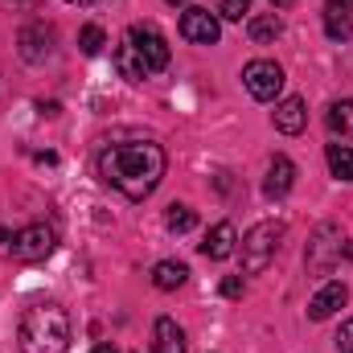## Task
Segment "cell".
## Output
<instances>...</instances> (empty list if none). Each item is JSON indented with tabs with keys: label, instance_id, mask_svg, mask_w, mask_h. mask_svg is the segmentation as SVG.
<instances>
[{
	"label": "cell",
	"instance_id": "obj_1",
	"mask_svg": "<svg viewBox=\"0 0 353 353\" xmlns=\"http://www.w3.org/2000/svg\"><path fill=\"white\" fill-rule=\"evenodd\" d=\"M99 176H103V185H111L128 201H144L157 193V185L165 176V148L148 136L111 140L99 152Z\"/></svg>",
	"mask_w": 353,
	"mask_h": 353
},
{
	"label": "cell",
	"instance_id": "obj_2",
	"mask_svg": "<svg viewBox=\"0 0 353 353\" xmlns=\"http://www.w3.org/2000/svg\"><path fill=\"white\" fill-rule=\"evenodd\" d=\"M21 353H66L70 350V316L54 300H37L25 308L21 329H17Z\"/></svg>",
	"mask_w": 353,
	"mask_h": 353
},
{
	"label": "cell",
	"instance_id": "obj_3",
	"mask_svg": "<svg viewBox=\"0 0 353 353\" xmlns=\"http://www.w3.org/2000/svg\"><path fill=\"white\" fill-rule=\"evenodd\" d=\"M283 234H288L283 222H259V226H251L247 239H243V271H247V275L267 271V267L275 263V255H279Z\"/></svg>",
	"mask_w": 353,
	"mask_h": 353
},
{
	"label": "cell",
	"instance_id": "obj_4",
	"mask_svg": "<svg viewBox=\"0 0 353 353\" xmlns=\"http://www.w3.org/2000/svg\"><path fill=\"white\" fill-rule=\"evenodd\" d=\"M243 87L251 90V99L259 103H275L279 90H283V66L271 62V58H255L243 66Z\"/></svg>",
	"mask_w": 353,
	"mask_h": 353
},
{
	"label": "cell",
	"instance_id": "obj_5",
	"mask_svg": "<svg viewBox=\"0 0 353 353\" xmlns=\"http://www.w3.org/2000/svg\"><path fill=\"white\" fill-rule=\"evenodd\" d=\"M58 247V230L50 222H33V226H21L12 239H8V251L17 259H46L50 251Z\"/></svg>",
	"mask_w": 353,
	"mask_h": 353
},
{
	"label": "cell",
	"instance_id": "obj_6",
	"mask_svg": "<svg viewBox=\"0 0 353 353\" xmlns=\"http://www.w3.org/2000/svg\"><path fill=\"white\" fill-rule=\"evenodd\" d=\"M128 37L136 41V50L144 54V62H148V70H152V74L169 66V41H165V33H161L152 21H144V25H132V29H128Z\"/></svg>",
	"mask_w": 353,
	"mask_h": 353
},
{
	"label": "cell",
	"instance_id": "obj_7",
	"mask_svg": "<svg viewBox=\"0 0 353 353\" xmlns=\"http://www.w3.org/2000/svg\"><path fill=\"white\" fill-rule=\"evenodd\" d=\"M181 37L193 41V46H214L222 37V25H218V17L210 8H197L193 4V8L181 12Z\"/></svg>",
	"mask_w": 353,
	"mask_h": 353
},
{
	"label": "cell",
	"instance_id": "obj_8",
	"mask_svg": "<svg viewBox=\"0 0 353 353\" xmlns=\"http://www.w3.org/2000/svg\"><path fill=\"white\" fill-rule=\"evenodd\" d=\"M341 230L337 226H321L316 239L308 243V271H333L337 255H341Z\"/></svg>",
	"mask_w": 353,
	"mask_h": 353
},
{
	"label": "cell",
	"instance_id": "obj_9",
	"mask_svg": "<svg viewBox=\"0 0 353 353\" xmlns=\"http://www.w3.org/2000/svg\"><path fill=\"white\" fill-rule=\"evenodd\" d=\"M17 46H21V58H25V62H46V58L54 54V29H50L46 21L25 25V29L17 33Z\"/></svg>",
	"mask_w": 353,
	"mask_h": 353
},
{
	"label": "cell",
	"instance_id": "obj_10",
	"mask_svg": "<svg viewBox=\"0 0 353 353\" xmlns=\"http://www.w3.org/2000/svg\"><path fill=\"white\" fill-rule=\"evenodd\" d=\"M271 119H275V128H279L283 136H300V132L308 128V107H304V99H300V94H288V99H279V103H275Z\"/></svg>",
	"mask_w": 353,
	"mask_h": 353
},
{
	"label": "cell",
	"instance_id": "obj_11",
	"mask_svg": "<svg viewBox=\"0 0 353 353\" xmlns=\"http://www.w3.org/2000/svg\"><path fill=\"white\" fill-rule=\"evenodd\" d=\"M345 300H350V288L341 283V279H333V283H325L312 300H308V321H329L337 308H345Z\"/></svg>",
	"mask_w": 353,
	"mask_h": 353
},
{
	"label": "cell",
	"instance_id": "obj_12",
	"mask_svg": "<svg viewBox=\"0 0 353 353\" xmlns=\"http://www.w3.org/2000/svg\"><path fill=\"white\" fill-rule=\"evenodd\" d=\"M115 70L128 79V83H144L152 70H148V62H144V54L136 50V41L123 33V41H119V50H115Z\"/></svg>",
	"mask_w": 353,
	"mask_h": 353
},
{
	"label": "cell",
	"instance_id": "obj_13",
	"mask_svg": "<svg viewBox=\"0 0 353 353\" xmlns=\"http://www.w3.org/2000/svg\"><path fill=\"white\" fill-rule=\"evenodd\" d=\"M189 341H185V329L176 325L173 316H161L152 325V353H185Z\"/></svg>",
	"mask_w": 353,
	"mask_h": 353
},
{
	"label": "cell",
	"instance_id": "obj_14",
	"mask_svg": "<svg viewBox=\"0 0 353 353\" xmlns=\"http://www.w3.org/2000/svg\"><path fill=\"white\" fill-rule=\"evenodd\" d=\"M292 185H296V165H292L288 157H275V161H271V169H267L263 193L275 201V197H288V193H292Z\"/></svg>",
	"mask_w": 353,
	"mask_h": 353
},
{
	"label": "cell",
	"instance_id": "obj_15",
	"mask_svg": "<svg viewBox=\"0 0 353 353\" xmlns=\"http://www.w3.org/2000/svg\"><path fill=\"white\" fill-rule=\"evenodd\" d=\"M234 243H239L234 226H230V222H218V226L205 234V243H201V255H205V259H230V255H234Z\"/></svg>",
	"mask_w": 353,
	"mask_h": 353
},
{
	"label": "cell",
	"instance_id": "obj_16",
	"mask_svg": "<svg viewBox=\"0 0 353 353\" xmlns=\"http://www.w3.org/2000/svg\"><path fill=\"white\" fill-rule=\"evenodd\" d=\"M185 279H189V267L176 263V259H161V263L152 267V283H157L161 292H176Z\"/></svg>",
	"mask_w": 353,
	"mask_h": 353
},
{
	"label": "cell",
	"instance_id": "obj_17",
	"mask_svg": "<svg viewBox=\"0 0 353 353\" xmlns=\"http://www.w3.org/2000/svg\"><path fill=\"white\" fill-rule=\"evenodd\" d=\"M247 33H251V41H255V46H267V41H275V37L283 33V21H279L275 12L251 17V21H247Z\"/></svg>",
	"mask_w": 353,
	"mask_h": 353
},
{
	"label": "cell",
	"instance_id": "obj_18",
	"mask_svg": "<svg viewBox=\"0 0 353 353\" xmlns=\"http://www.w3.org/2000/svg\"><path fill=\"white\" fill-rule=\"evenodd\" d=\"M325 123H329L333 136H353V99H337L325 111Z\"/></svg>",
	"mask_w": 353,
	"mask_h": 353
},
{
	"label": "cell",
	"instance_id": "obj_19",
	"mask_svg": "<svg viewBox=\"0 0 353 353\" xmlns=\"http://www.w3.org/2000/svg\"><path fill=\"white\" fill-rule=\"evenodd\" d=\"M325 33L333 37V41H350L353 37V17L345 12V8H325Z\"/></svg>",
	"mask_w": 353,
	"mask_h": 353
},
{
	"label": "cell",
	"instance_id": "obj_20",
	"mask_svg": "<svg viewBox=\"0 0 353 353\" xmlns=\"http://www.w3.org/2000/svg\"><path fill=\"white\" fill-rule=\"evenodd\" d=\"M329 173L337 181H353V148L350 144H329Z\"/></svg>",
	"mask_w": 353,
	"mask_h": 353
},
{
	"label": "cell",
	"instance_id": "obj_21",
	"mask_svg": "<svg viewBox=\"0 0 353 353\" xmlns=\"http://www.w3.org/2000/svg\"><path fill=\"white\" fill-rule=\"evenodd\" d=\"M165 226H169L173 234H185V230H193V226H197V214H193L189 205H169V214H165Z\"/></svg>",
	"mask_w": 353,
	"mask_h": 353
},
{
	"label": "cell",
	"instance_id": "obj_22",
	"mask_svg": "<svg viewBox=\"0 0 353 353\" xmlns=\"http://www.w3.org/2000/svg\"><path fill=\"white\" fill-rule=\"evenodd\" d=\"M103 46H107V33H103L99 25H83V29H79V50H83L87 58L103 54Z\"/></svg>",
	"mask_w": 353,
	"mask_h": 353
},
{
	"label": "cell",
	"instance_id": "obj_23",
	"mask_svg": "<svg viewBox=\"0 0 353 353\" xmlns=\"http://www.w3.org/2000/svg\"><path fill=\"white\" fill-rule=\"evenodd\" d=\"M218 12H222L226 21H243V17L251 12V0H222V4H218Z\"/></svg>",
	"mask_w": 353,
	"mask_h": 353
},
{
	"label": "cell",
	"instance_id": "obj_24",
	"mask_svg": "<svg viewBox=\"0 0 353 353\" xmlns=\"http://www.w3.org/2000/svg\"><path fill=\"white\" fill-rule=\"evenodd\" d=\"M337 353H353V321L337 329Z\"/></svg>",
	"mask_w": 353,
	"mask_h": 353
},
{
	"label": "cell",
	"instance_id": "obj_25",
	"mask_svg": "<svg viewBox=\"0 0 353 353\" xmlns=\"http://www.w3.org/2000/svg\"><path fill=\"white\" fill-rule=\"evenodd\" d=\"M222 296H226V300H239V296H243V275H226V279H222Z\"/></svg>",
	"mask_w": 353,
	"mask_h": 353
},
{
	"label": "cell",
	"instance_id": "obj_26",
	"mask_svg": "<svg viewBox=\"0 0 353 353\" xmlns=\"http://www.w3.org/2000/svg\"><path fill=\"white\" fill-rule=\"evenodd\" d=\"M329 4H333V8H345V12L353 17V0H329Z\"/></svg>",
	"mask_w": 353,
	"mask_h": 353
},
{
	"label": "cell",
	"instance_id": "obj_27",
	"mask_svg": "<svg viewBox=\"0 0 353 353\" xmlns=\"http://www.w3.org/2000/svg\"><path fill=\"white\" fill-rule=\"evenodd\" d=\"M341 255H345V259H350V263H353V243H350V239L341 243Z\"/></svg>",
	"mask_w": 353,
	"mask_h": 353
},
{
	"label": "cell",
	"instance_id": "obj_28",
	"mask_svg": "<svg viewBox=\"0 0 353 353\" xmlns=\"http://www.w3.org/2000/svg\"><path fill=\"white\" fill-rule=\"evenodd\" d=\"M90 353H119V350H115V345H94Z\"/></svg>",
	"mask_w": 353,
	"mask_h": 353
},
{
	"label": "cell",
	"instance_id": "obj_29",
	"mask_svg": "<svg viewBox=\"0 0 353 353\" xmlns=\"http://www.w3.org/2000/svg\"><path fill=\"white\" fill-rule=\"evenodd\" d=\"M271 4H275V8H292L296 0H271Z\"/></svg>",
	"mask_w": 353,
	"mask_h": 353
},
{
	"label": "cell",
	"instance_id": "obj_30",
	"mask_svg": "<svg viewBox=\"0 0 353 353\" xmlns=\"http://www.w3.org/2000/svg\"><path fill=\"white\" fill-rule=\"evenodd\" d=\"M66 4H99V0H66Z\"/></svg>",
	"mask_w": 353,
	"mask_h": 353
},
{
	"label": "cell",
	"instance_id": "obj_31",
	"mask_svg": "<svg viewBox=\"0 0 353 353\" xmlns=\"http://www.w3.org/2000/svg\"><path fill=\"white\" fill-rule=\"evenodd\" d=\"M169 4H185V0H169Z\"/></svg>",
	"mask_w": 353,
	"mask_h": 353
}]
</instances>
